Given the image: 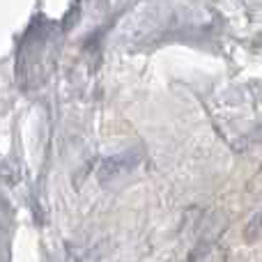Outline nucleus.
Wrapping results in <instances>:
<instances>
[{
	"instance_id": "1",
	"label": "nucleus",
	"mask_w": 262,
	"mask_h": 262,
	"mask_svg": "<svg viewBox=\"0 0 262 262\" xmlns=\"http://www.w3.org/2000/svg\"><path fill=\"white\" fill-rule=\"evenodd\" d=\"M143 161V152L140 149H131V152L124 154H115V157H108L99 168V180L101 182H111L115 177H122L134 172L136 168Z\"/></svg>"
},
{
	"instance_id": "2",
	"label": "nucleus",
	"mask_w": 262,
	"mask_h": 262,
	"mask_svg": "<svg viewBox=\"0 0 262 262\" xmlns=\"http://www.w3.org/2000/svg\"><path fill=\"white\" fill-rule=\"evenodd\" d=\"M244 237H246V242H260L262 239V209L246 223Z\"/></svg>"
}]
</instances>
